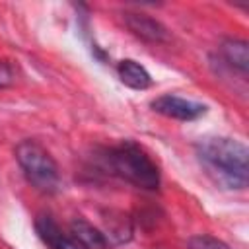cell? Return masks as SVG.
Instances as JSON below:
<instances>
[{
  "instance_id": "obj_1",
  "label": "cell",
  "mask_w": 249,
  "mask_h": 249,
  "mask_svg": "<svg viewBox=\"0 0 249 249\" xmlns=\"http://www.w3.org/2000/svg\"><path fill=\"white\" fill-rule=\"evenodd\" d=\"M204 171L224 189L241 191L249 181V150L243 142L226 136H206L195 146Z\"/></svg>"
},
{
  "instance_id": "obj_3",
  "label": "cell",
  "mask_w": 249,
  "mask_h": 249,
  "mask_svg": "<svg viewBox=\"0 0 249 249\" xmlns=\"http://www.w3.org/2000/svg\"><path fill=\"white\" fill-rule=\"evenodd\" d=\"M16 160L25 179L41 193L54 195L60 185V171L53 156L35 140H21L16 146Z\"/></svg>"
},
{
  "instance_id": "obj_12",
  "label": "cell",
  "mask_w": 249,
  "mask_h": 249,
  "mask_svg": "<svg viewBox=\"0 0 249 249\" xmlns=\"http://www.w3.org/2000/svg\"><path fill=\"white\" fill-rule=\"evenodd\" d=\"M14 82V70L8 62L0 60V88H8Z\"/></svg>"
},
{
  "instance_id": "obj_7",
  "label": "cell",
  "mask_w": 249,
  "mask_h": 249,
  "mask_svg": "<svg viewBox=\"0 0 249 249\" xmlns=\"http://www.w3.org/2000/svg\"><path fill=\"white\" fill-rule=\"evenodd\" d=\"M72 237L84 247V249H107V237L101 233L93 224H89L84 218H76L70 224Z\"/></svg>"
},
{
  "instance_id": "obj_6",
  "label": "cell",
  "mask_w": 249,
  "mask_h": 249,
  "mask_svg": "<svg viewBox=\"0 0 249 249\" xmlns=\"http://www.w3.org/2000/svg\"><path fill=\"white\" fill-rule=\"evenodd\" d=\"M35 230L43 239V243L49 245L51 249H84L72 235L64 233L60 226L47 214H41L35 218Z\"/></svg>"
},
{
  "instance_id": "obj_2",
  "label": "cell",
  "mask_w": 249,
  "mask_h": 249,
  "mask_svg": "<svg viewBox=\"0 0 249 249\" xmlns=\"http://www.w3.org/2000/svg\"><path fill=\"white\" fill-rule=\"evenodd\" d=\"M109 169L132 183L134 187L156 191L160 187V169L152 158L132 140H124L119 146L111 148L105 156Z\"/></svg>"
},
{
  "instance_id": "obj_10",
  "label": "cell",
  "mask_w": 249,
  "mask_h": 249,
  "mask_svg": "<svg viewBox=\"0 0 249 249\" xmlns=\"http://www.w3.org/2000/svg\"><path fill=\"white\" fill-rule=\"evenodd\" d=\"M107 235L113 237L117 243H123V241H128L130 235H132V228H130V220L123 214H119L117 218H109L107 220Z\"/></svg>"
},
{
  "instance_id": "obj_4",
  "label": "cell",
  "mask_w": 249,
  "mask_h": 249,
  "mask_svg": "<svg viewBox=\"0 0 249 249\" xmlns=\"http://www.w3.org/2000/svg\"><path fill=\"white\" fill-rule=\"evenodd\" d=\"M152 109L163 117L177 119V121H195L206 113V105L179 97V95H171V93L156 97L152 101Z\"/></svg>"
},
{
  "instance_id": "obj_9",
  "label": "cell",
  "mask_w": 249,
  "mask_h": 249,
  "mask_svg": "<svg viewBox=\"0 0 249 249\" xmlns=\"http://www.w3.org/2000/svg\"><path fill=\"white\" fill-rule=\"evenodd\" d=\"M220 51H222L224 60L230 66L237 68L241 74L247 72V68H249V47H247L245 41H241V39H226L222 43Z\"/></svg>"
},
{
  "instance_id": "obj_5",
  "label": "cell",
  "mask_w": 249,
  "mask_h": 249,
  "mask_svg": "<svg viewBox=\"0 0 249 249\" xmlns=\"http://www.w3.org/2000/svg\"><path fill=\"white\" fill-rule=\"evenodd\" d=\"M124 25L140 39L148 41V43H163L169 39V31L165 29L163 23H160L158 19L146 16V14H138V12H126L124 14Z\"/></svg>"
},
{
  "instance_id": "obj_8",
  "label": "cell",
  "mask_w": 249,
  "mask_h": 249,
  "mask_svg": "<svg viewBox=\"0 0 249 249\" xmlns=\"http://www.w3.org/2000/svg\"><path fill=\"white\" fill-rule=\"evenodd\" d=\"M117 74H119L121 82L124 86L132 88V89H146V88L152 86V78H150L148 70L132 58L121 60L119 66H117Z\"/></svg>"
},
{
  "instance_id": "obj_11",
  "label": "cell",
  "mask_w": 249,
  "mask_h": 249,
  "mask_svg": "<svg viewBox=\"0 0 249 249\" xmlns=\"http://www.w3.org/2000/svg\"><path fill=\"white\" fill-rule=\"evenodd\" d=\"M189 249H231L230 245H226L224 241L212 237V235H206V233H200V235H193L187 243Z\"/></svg>"
}]
</instances>
